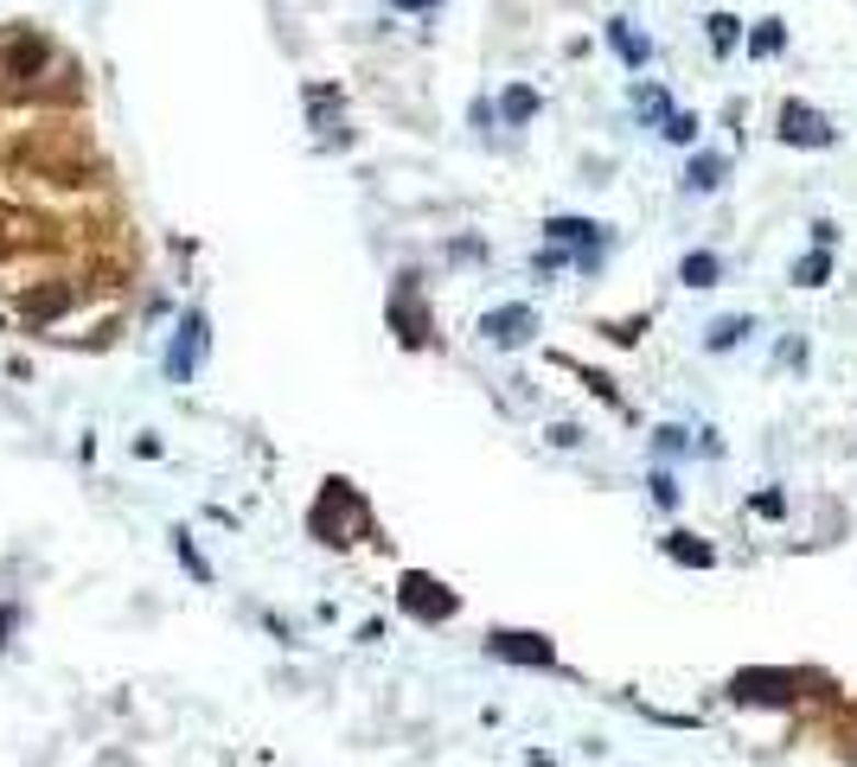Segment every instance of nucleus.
I'll return each mask as SVG.
<instances>
[{"label": "nucleus", "instance_id": "9d476101", "mask_svg": "<svg viewBox=\"0 0 857 767\" xmlns=\"http://www.w3.org/2000/svg\"><path fill=\"white\" fill-rule=\"evenodd\" d=\"M723 173H730V160H723V154H691V167H685V185H691V192H717V185H723Z\"/></svg>", "mask_w": 857, "mask_h": 767}, {"label": "nucleus", "instance_id": "1a4fd4ad", "mask_svg": "<svg viewBox=\"0 0 857 767\" xmlns=\"http://www.w3.org/2000/svg\"><path fill=\"white\" fill-rule=\"evenodd\" d=\"M608 45L621 52V65H628V71H646V58H653V45H646L628 20H608Z\"/></svg>", "mask_w": 857, "mask_h": 767}, {"label": "nucleus", "instance_id": "6ab92c4d", "mask_svg": "<svg viewBox=\"0 0 857 767\" xmlns=\"http://www.w3.org/2000/svg\"><path fill=\"white\" fill-rule=\"evenodd\" d=\"M825 275H832V256H825V250H813V256L793 262V282H800V289H820Z\"/></svg>", "mask_w": 857, "mask_h": 767}, {"label": "nucleus", "instance_id": "6e6552de", "mask_svg": "<svg viewBox=\"0 0 857 767\" xmlns=\"http://www.w3.org/2000/svg\"><path fill=\"white\" fill-rule=\"evenodd\" d=\"M45 65H52V38L45 33H20L13 45H7V71L13 77H38Z\"/></svg>", "mask_w": 857, "mask_h": 767}, {"label": "nucleus", "instance_id": "412c9836", "mask_svg": "<svg viewBox=\"0 0 857 767\" xmlns=\"http://www.w3.org/2000/svg\"><path fill=\"white\" fill-rule=\"evenodd\" d=\"M173 550H180V563H187V569H192V576H199V583H212V569H205V556L192 550V531H173Z\"/></svg>", "mask_w": 857, "mask_h": 767}, {"label": "nucleus", "instance_id": "ddd939ff", "mask_svg": "<svg viewBox=\"0 0 857 767\" xmlns=\"http://www.w3.org/2000/svg\"><path fill=\"white\" fill-rule=\"evenodd\" d=\"M717 275H723V262H717L710 250H691L685 262H678V282H685V289H710Z\"/></svg>", "mask_w": 857, "mask_h": 767}, {"label": "nucleus", "instance_id": "7ed1b4c3", "mask_svg": "<svg viewBox=\"0 0 857 767\" xmlns=\"http://www.w3.org/2000/svg\"><path fill=\"white\" fill-rule=\"evenodd\" d=\"M391 332L404 339V346H429V332H436V320L422 314V301H416V275H397V294H391Z\"/></svg>", "mask_w": 857, "mask_h": 767}, {"label": "nucleus", "instance_id": "4468645a", "mask_svg": "<svg viewBox=\"0 0 857 767\" xmlns=\"http://www.w3.org/2000/svg\"><path fill=\"white\" fill-rule=\"evenodd\" d=\"M499 115H506L512 128H525V122L538 115V90H531V83H512V90L499 97Z\"/></svg>", "mask_w": 857, "mask_h": 767}, {"label": "nucleus", "instance_id": "dca6fc26", "mask_svg": "<svg viewBox=\"0 0 857 767\" xmlns=\"http://www.w3.org/2000/svg\"><path fill=\"white\" fill-rule=\"evenodd\" d=\"M787 52V26L781 20H762L755 33H748V58H781Z\"/></svg>", "mask_w": 857, "mask_h": 767}, {"label": "nucleus", "instance_id": "9b49d317", "mask_svg": "<svg viewBox=\"0 0 857 767\" xmlns=\"http://www.w3.org/2000/svg\"><path fill=\"white\" fill-rule=\"evenodd\" d=\"M666 556H672V563H685V569H710V563H717V550H710L704 538H691V531H672Z\"/></svg>", "mask_w": 857, "mask_h": 767}, {"label": "nucleus", "instance_id": "a211bd4d", "mask_svg": "<svg viewBox=\"0 0 857 767\" xmlns=\"http://www.w3.org/2000/svg\"><path fill=\"white\" fill-rule=\"evenodd\" d=\"M704 33H710V52H736V38H743V20H736V13H710Z\"/></svg>", "mask_w": 857, "mask_h": 767}, {"label": "nucleus", "instance_id": "423d86ee", "mask_svg": "<svg viewBox=\"0 0 857 767\" xmlns=\"http://www.w3.org/2000/svg\"><path fill=\"white\" fill-rule=\"evenodd\" d=\"M397 595H404V608H410L416 621H454V608H461V601H454L436 576H422V569H410V576L397 583Z\"/></svg>", "mask_w": 857, "mask_h": 767}, {"label": "nucleus", "instance_id": "f257e3e1", "mask_svg": "<svg viewBox=\"0 0 857 767\" xmlns=\"http://www.w3.org/2000/svg\"><path fill=\"white\" fill-rule=\"evenodd\" d=\"M205 346H212V320H205V307H187L173 346H167V377H173V384H192L199 365H205Z\"/></svg>", "mask_w": 857, "mask_h": 767}, {"label": "nucleus", "instance_id": "f8f14e48", "mask_svg": "<svg viewBox=\"0 0 857 767\" xmlns=\"http://www.w3.org/2000/svg\"><path fill=\"white\" fill-rule=\"evenodd\" d=\"M748 332H755V320H748V314H723V320L704 332V352H730V346H743Z\"/></svg>", "mask_w": 857, "mask_h": 767}, {"label": "nucleus", "instance_id": "2eb2a0df", "mask_svg": "<svg viewBox=\"0 0 857 767\" xmlns=\"http://www.w3.org/2000/svg\"><path fill=\"white\" fill-rule=\"evenodd\" d=\"M301 103H307V115H314V128L327 135V115H339V90H334V83H307Z\"/></svg>", "mask_w": 857, "mask_h": 767}, {"label": "nucleus", "instance_id": "5701e85b", "mask_svg": "<svg viewBox=\"0 0 857 767\" xmlns=\"http://www.w3.org/2000/svg\"><path fill=\"white\" fill-rule=\"evenodd\" d=\"M653 448H659V454H685V429H659Z\"/></svg>", "mask_w": 857, "mask_h": 767}, {"label": "nucleus", "instance_id": "f3484780", "mask_svg": "<svg viewBox=\"0 0 857 767\" xmlns=\"http://www.w3.org/2000/svg\"><path fill=\"white\" fill-rule=\"evenodd\" d=\"M634 110L646 115V122H659L666 128V115H672V97L659 90V83H634Z\"/></svg>", "mask_w": 857, "mask_h": 767}, {"label": "nucleus", "instance_id": "0eeeda50", "mask_svg": "<svg viewBox=\"0 0 857 767\" xmlns=\"http://www.w3.org/2000/svg\"><path fill=\"white\" fill-rule=\"evenodd\" d=\"M793 691H800L793 672H736V685H730L736 703H787Z\"/></svg>", "mask_w": 857, "mask_h": 767}, {"label": "nucleus", "instance_id": "39448f33", "mask_svg": "<svg viewBox=\"0 0 857 767\" xmlns=\"http://www.w3.org/2000/svg\"><path fill=\"white\" fill-rule=\"evenodd\" d=\"M531 332H538V314H531L525 301H506V307H493V314L481 320V339H486V346H499V352H519Z\"/></svg>", "mask_w": 857, "mask_h": 767}, {"label": "nucleus", "instance_id": "b1692460", "mask_svg": "<svg viewBox=\"0 0 857 767\" xmlns=\"http://www.w3.org/2000/svg\"><path fill=\"white\" fill-rule=\"evenodd\" d=\"M391 7H397V13H429L436 0H391Z\"/></svg>", "mask_w": 857, "mask_h": 767}, {"label": "nucleus", "instance_id": "aec40b11", "mask_svg": "<svg viewBox=\"0 0 857 767\" xmlns=\"http://www.w3.org/2000/svg\"><path fill=\"white\" fill-rule=\"evenodd\" d=\"M659 135H666V142H678V147H691V142H698V115L672 110V115H666V128H659Z\"/></svg>", "mask_w": 857, "mask_h": 767}, {"label": "nucleus", "instance_id": "20e7f679", "mask_svg": "<svg viewBox=\"0 0 857 767\" xmlns=\"http://www.w3.org/2000/svg\"><path fill=\"white\" fill-rule=\"evenodd\" d=\"M486 653L506 658V665H557V646L544 633H519V627H493L486 633Z\"/></svg>", "mask_w": 857, "mask_h": 767}, {"label": "nucleus", "instance_id": "4be33fe9", "mask_svg": "<svg viewBox=\"0 0 857 767\" xmlns=\"http://www.w3.org/2000/svg\"><path fill=\"white\" fill-rule=\"evenodd\" d=\"M646 486H653V506H678V486H672V474H666V467H659V474H653V480H646Z\"/></svg>", "mask_w": 857, "mask_h": 767}, {"label": "nucleus", "instance_id": "f03ea898", "mask_svg": "<svg viewBox=\"0 0 857 767\" xmlns=\"http://www.w3.org/2000/svg\"><path fill=\"white\" fill-rule=\"evenodd\" d=\"M775 135H781L787 147H832V142H838V128H832L813 103H800V97H787V103H781V128H775Z\"/></svg>", "mask_w": 857, "mask_h": 767}]
</instances>
